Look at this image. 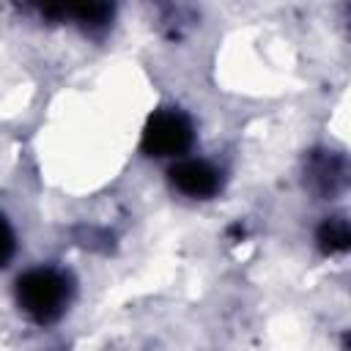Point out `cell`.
Here are the masks:
<instances>
[{
	"label": "cell",
	"instance_id": "cell-1",
	"mask_svg": "<svg viewBox=\"0 0 351 351\" xmlns=\"http://www.w3.org/2000/svg\"><path fill=\"white\" fill-rule=\"evenodd\" d=\"M71 285L58 269H30L16 280L19 310L36 324H52L66 313Z\"/></svg>",
	"mask_w": 351,
	"mask_h": 351
},
{
	"label": "cell",
	"instance_id": "cell-4",
	"mask_svg": "<svg viewBox=\"0 0 351 351\" xmlns=\"http://www.w3.org/2000/svg\"><path fill=\"white\" fill-rule=\"evenodd\" d=\"M307 181L318 195H332L343 186V159L335 154H313L307 165Z\"/></svg>",
	"mask_w": 351,
	"mask_h": 351
},
{
	"label": "cell",
	"instance_id": "cell-5",
	"mask_svg": "<svg viewBox=\"0 0 351 351\" xmlns=\"http://www.w3.org/2000/svg\"><path fill=\"white\" fill-rule=\"evenodd\" d=\"M315 241H318V250L324 255L346 252L348 250V241H351V230H348L346 217H326L318 225V230H315Z\"/></svg>",
	"mask_w": 351,
	"mask_h": 351
},
{
	"label": "cell",
	"instance_id": "cell-3",
	"mask_svg": "<svg viewBox=\"0 0 351 351\" xmlns=\"http://www.w3.org/2000/svg\"><path fill=\"white\" fill-rule=\"evenodd\" d=\"M170 181L181 195L206 200L214 197L222 186V173L206 162V159H192V156H181L173 167H170Z\"/></svg>",
	"mask_w": 351,
	"mask_h": 351
},
{
	"label": "cell",
	"instance_id": "cell-6",
	"mask_svg": "<svg viewBox=\"0 0 351 351\" xmlns=\"http://www.w3.org/2000/svg\"><path fill=\"white\" fill-rule=\"evenodd\" d=\"M14 250H16V244H14V230H11V225L5 222V217H0V266H5V263L11 261Z\"/></svg>",
	"mask_w": 351,
	"mask_h": 351
},
{
	"label": "cell",
	"instance_id": "cell-2",
	"mask_svg": "<svg viewBox=\"0 0 351 351\" xmlns=\"http://www.w3.org/2000/svg\"><path fill=\"white\" fill-rule=\"evenodd\" d=\"M192 140V121L181 110H156L143 129V151L148 156H184Z\"/></svg>",
	"mask_w": 351,
	"mask_h": 351
}]
</instances>
